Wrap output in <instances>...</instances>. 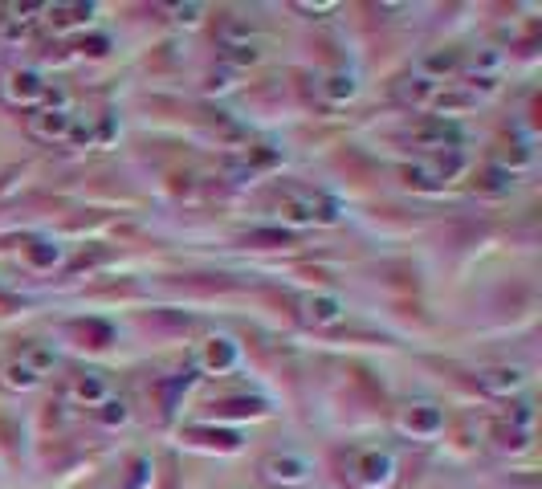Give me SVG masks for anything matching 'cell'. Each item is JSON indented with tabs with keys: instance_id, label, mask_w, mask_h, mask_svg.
I'll return each mask as SVG.
<instances>
[{
	"instance_id": "cell-1",
	"label": "cell",
	"mask_w": 542,
	"mask_h": 489,
	"mask_svg": "<svg viewBox=\"0 0 542 489\" xmlns=\"http://www.w3.org/2000/svg\"><path fill=\"white\" fill-rule=\"evenodd\" d=\"M347 473H351V481L363 489H379L392 481V457L388 452H379V448H359V452H351V461H347Z\"/></svg>"
},
{
	"instance_id": "cell-2",
	"label": "cell",
	"mask_w": 542,
	"mask_h": 489,
	"mask_svg": "<svg viewBox=\"0 0 542 489\" xmlns=\"http://www.w3.org/2000/svg\"><path fill=\"white\" fill-rule=\"evenodd\" d=\"M408 139H412L416 147H424V151H445V147L452 151V147L461 143L456 127H452V123H441V119H436V123H424V127H416V131L408 134Z\"/></svg>"
},
{
	"instance_id": "cell-3",
	"label": "cell",
	"mask_w": 542,
	"mask_h": 489,
	"mask_svg": "<svg viewBox=\"0 0 542 489\" xmlns=\"http://www.w3.org/2000/svg\"><path fill=\"white\" fill-rule=\"evenodd\" d=\"M4 94H8V102H25V106H33L37 98H46V82H41L33 70H21V74H8Z\"/></svg>"
},
{
	"instance_id": "cell-4",
	"label": "cell",
	"mask_w": 542,
	"mask_h": 489,
	"mask_svg": "<svg viewBox=\"0 0 542 489\" xmlns=\"http://www.w3.org/2000/svg\"><path fill=\"white\" fill-rule=\"evenodd\" d=\"M29 131L37 134V139H66V134L74 131V114H66V110L33 114V119H29Z\"/></svg>"
},
{
	"instance_id": "cell-5",
	"label": "cell",
	"mask_w": 542,
	"mask_h": 489,
	"mask_svg": "<svg viewBox=\"0 0 542 489\" xmlns=\"http://www.w3.org/2000/svg\"><path fill=\"white\" fill-rule=\"evenodd\" d=\"M396 94H400V102H404V106H432V98L441 94V82H432V78H424V74H420V78H408V82H400V90H396Z\"/></svg>"
},
{
	"instance_id": "cell-6",
	"label": "cell",
	"mask_w": 542,
	"mask_h": 489,
	"mask_svg": "<svg viewBox=\"0 0 542 489\" xmlns=\"http://www.w3.org/2000/svg\"><path fill=\"white\" fill-rule=\"evenodd\" d=\"M261 469H265V477H270V481H302V477H306V465H302L298 457H277V452H273V457H265V465H261Z\"/></svg>"
},
{
	"instance_id": "cell-7",
	"label": "cell",
	"mask_w": 542,
	"mask_h": 489,
	"mask_svg": "<svg viewBox=\"0 0 542 489\" xmlns=\"http://www.w3.org/2000/svg\"><path fill=\"white\" fill-rule=\"evenodd\" d=\"M74 396H78V400H86V403L106 400V379H102V375H82V379L74 383Z\"/></svg>"
},
{
	"instance_id": "cell-8",
	"label": "cell",
	"mask_w": 542,
	"mask_h": 489,
	"mask_svg": "<svg viewBox=\"0 0 542 489\" xmlns=\"http://www.w3.org/2000/svg\"><path fill=\"white\" fill-rule=\"evenodd\" d=\"M481 383H485V388H497V392H505V388H518L522 375H518L514 367H497V371H485V375H481Z\"/></svg>"
},
{
	"instance_id": "cell-9",
	"label": "cell",
	"mask_w": 542,
	"mask_h": 489,
	"mask_svg": "<svg viewBox=\"0 0 542 489\" xmlns=\"http://www.w3.org/2000/svg\"><path fill=\"white\" fill-rule=\"evenodd\" d=\"M306 310H310V318H314V322H339V302H334V298H310V302H306Z\"/></svg>"
},
{
	"instance_id": "cell-10",
	"label": "cell",
	"mask_w": 542,
	"mask_h": 489,
	"mask_svg": "<svg viewBox=\"0 0 542 489\" xmlns=\"http://www.w3.org/2000/svg\"><path fill=\"white\" fill-rule=\"evenodd\" d=\"M232 359H237V351L228 347L225 339H212V343L204 347V363H208V367H228Z\"/></svg>"
},
{
	"instance_id": "cell-11",
	"label": "cell",
	"mask_w": 542,
	"mask_h": 489,
	"mask_svg": "<svg viewBox=\"0 0 542 489\" xmlns=\"http://www.w3.org/2000/svg\"><path fill=\"white\" fill-rule=\"evenodd\" d=\"M4 383H8V388H33V383H37V371H29L25 363H8V367H4Z\"/></svg>"
},
{
	"instance_id": "cell-12",
	"label": "cell",
	"mask_w": 542,
	"mask_h": 489,
	"mask_svg": "<svg viewBox=\"0 0 542 489\" xmlns=\"http://www.w3.org/2000/svg\"><path fill=\"white\" fill-rule=\"evenodd\" d=\"M424 70H456V53L445 49V53H432L428 61H424Z\"/></svg>"
}]
</instances>
